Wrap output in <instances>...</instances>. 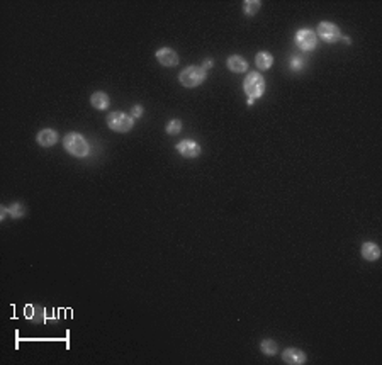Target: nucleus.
<instances>
[{"label":"nucleus","mask_w":382,"mask_h":365,"mask_svg":"<svg viewBox=\"0 0 382 365\" xmlns=\"http://www.w3.org/2000/svg\"><path fill=\"white\" fill-rule=\"evenodd\" d=\"M63 148L66 150V153H70L75 158H84L87 157L90 152V146L87 139L84 138L80 133H70L63 138Z\"/></svg>","instance_id":"1"},{"label":"nucleus","mask_w":382,"mask_h":365,"mask_svg":"<svg viewBox=\"0 0 382 365\" xmlns=\"http://www.w3.org/2000/svg\"><path fill=\"white\" fill-rule=\"evenodd\" d=\"M207 77V71L204 70L202 66H187L185 70H182L179 80L180 84L187 89H194V87H199L206 80Z\"/></svg>","instance_id":"2"},{"label":"nucleus","mask_w":382,"mask_h":365,"mask_svg":"<svg viewBox=\"0 0 382 365\" xmlns=\"http://www.w3.org/2000/svg\"><path fill=\"white\" fill-rule=\"evenodd\" d=\"M243 87L247 95L253 100L262 97V95L265 94V80H263V77L257 71L248 73V77L243 82Z\"/></svg>","instance_id":"3"},{"label":"nucleus","mask_w":382,"mask_h":365,"mask_svg":"<svg viewBox=\"0 0 382 365\" xmlns=\"http://www.w3.org/2000/svg\"><path fill=\"white\" fill-rule=\"evenodd\" d=\"M107 126L111 127L112 131H116V133H127V131L133 129L134 119L124 112L116 111L107 116Z\"/></svg>","instance_id":"4"},{"label":"nucleus","mask_w":382,"mask_h":365,"mask_svg":"<svg viewBox=\"0 0 382 365\" xmlns=\"http://www.w3.org/2000/svg\"><path fill=\"white\" fill-rule=\"evenodd\" d=\"M316 36H320L325 43H336V41L342 39V31H340L338 26H335L333 22L323 21L318 24Z\"/></svg>","instance_id":"5"},{"label":"nucleus","mask_w":382,"mask_h":365,"mask_svg":"<svg viewBox=\"0 0 382 365\" xmlns=\"http://www.w3.org/2000/svg\"><path fill=\"white\" fill-rule=\"evenodd\" d=\"M295 44L301 49H304V51H311L318 44V36L311 29H299L295 33Z\"/></svg>","instance_id":"6"},{"label":"nucleus","mask_w":382,"mask_h":365,"mask_svg":"<svg viewBox=\"0 0 382 365\" xmlns=\"http://www.w3.org/2000/svg\"><path fill=\"white\" fill-rule=\"evenodd\" d=\"M177 152L184 158H197L201 155V146L194 139H184L177 144Z\"/></svg>","instance_id":"7"},{"label":"nucleus","mask_w":382,"mask_h":365,"mask_svg":"<svg viewBox=\"0 0 382 365\" xmlns=\"http://www.w3.org/2000/svg\"><path fill=\"white\" fill-rule=\"evenodd\" d=\"M157 60L163 66H175L179 65V54L172 48H160L157 51Z\"/></svg>","instance_id":"8"},{"label":"nucleus","mask_w":382,"mask_h":365,"mask_svg":"<svg viewBox=\"0 0 382 365\" xmlns=\"http://www.w3.org/2000/svg\"><path fill=\"white\" fill-rule=\"evenodd\" d=\"M282 360L290 365H302V363H306V353L297 348H287L284 353H282Z\"/></svg>","instance_id":"9"},{"label":"nucleus","mask_w":382,"mask_h":365,"mask_svg":"<svg viewBox=\"0 0 382 365\" xmlns=\"http://www.w3.org/2000/svg\"><path fill=\"white\" fill-rule=\"evenodd\" d=\"M36 141H38V144L43 146V148H49V146H53L58 141V134H56V131H53V129H49V127H46V129H41L39 131Z\"/></svg>","instance_id":"10"},{"label":"nucleus","mask_w":382,"mask_h":365,"mask_svg":"<svg viewBox=\"0 0 382 365\" xmlns=\"http://www.w3.org/2000/svg\"><path fill=\"white\" fill-rule=\"evenodd\" d=\"M363 260L367 262H375V260L380 258V248L379 245L372 243V241H367V243L362 245V250H360Z\"/></svg>","instance_id":"11"},{"label":"nucleus","mask_w":382,"mask_h":365,"mask_svg":"<svg viewBox=\"0 0 382 365\" xmlns=\"http://www.w3.org/2000/svg\"><path fill=\"white\" fill-rule=\"evenodd\" d=\"M226 66H228L230 70L235 71V73H245L248 70L247 60H245L243 56H240V54H233V56H230L228 60H226Z\"/></svg>","instance_id":"12"},{"label":"nucleus","mask_w":382,"mask_h":365,"mask_svg":"<svg viewBox=\"0 0 382 365\" xmlns=\"http://www.w3.org/2000/svg\"><path fill=\"white\" fill-rule=\"evenodd\" d=\"M24 314H26V318L33 323H41L44 319V309L41 308V306L27 304L24 309Z\"/></svg>","instance_id":"13"},{"label":"nucleus","mask_w":382,"mask_h":365,"mask_svg":"<svg viewBox=\"0 0 382 365\" xmlns=\"http://www.w3.org/2000/svg\"><path fill=\"white\" fill-rule=\"evenodd\" d=\"M90 104H92V107L99 109V111H104V109L109 107V95L106 92H95L90 97Z\"/></svg>","instance_id":"14"},{"label":"nucleus","mask_w":382,"mask_h":365,"mask_svg":"<svg viewBox=\"0 0 382 365\" xmlns=\"http://www.w3.org/2000/svg\"><path fill=\"white\" fill-rule=\"evenodd\" d=\"M255 63H257V66L260 68V70H268V68L274 65V56L267 51H260L255 56Z\"/></svg>","instance_id":"15"},{"label":"nucleus","mask_w":382,"mask_h":365,"mask_svg":"<svg viewBox=\"0 0 382 365\" xmlns=\"http://www.w3.org/2000/svg\"><path fill=\"white\" fill-rule=\"evenodd\" d=\"M260 7H262V2H258V0H247V2L243 4V11L247 16L257 14L258 11H260Z\"/></svg>","instance_id":"16"},{"label":"nucleus","mask_w":382,"mask_h":365,"mask_svg":"<svg viewBox=\"0 0 382 365\" xmlns=\"http://www.w3.org/2000/svg\"><path fill=\"white\" fill-rule=\"evenodd\" d=\"M260 350L265 355H275L277 353V343L274 340H263L260 343Z\"/></svg>","instance_id":"17"},{"label":"nucleus","mask_w":382,"mask_h":365,"mask_svg":"<svg viewBox=\"0 0 382 365\" xmlns=\"http://www.w3.org/2000/svg\"><path fill=\"white\" fill-rule=\"evenodd\" d=\"M180 131H182V122L179 119H174V121L168 122V126H167L168 134H179Z\"/></svg>","instance_id":"18"},{"label":"nucleus","mask_w":382,"mask_h":365,"mask_svg":"<svg viewBox=\"0 0 382 365\" xmlns=\"http://www.w3.org/2000/svg\"><path fill=\"white\" fill-rule=\"evenodd\" d=\"M9 212H11V216L14 217H21L24 216V206H22V204H14V206L9 209Z\"/></svg>","instance_id":"19"},{"label":"nucleus","mask_w":382,"mask_h":365,"mask_svg":"<svg viewBox=\"0 0 382 365\" xmlns=\"http://www.w3.org/2000/svg\"><path fill=\"white\" fill-rule=\"evenodd\" d=\"M131 114H133L134 117H141V114H143V107H141V106H134L133 111H131Z\"/></svg>","instance_id":"20"},{"label":"nucleus","mask_w":382,"mask_h":365,"mask_svg":"<svg viewBox=\"0 0 382 365\" xmlns=\"http://www.w3.org/2000/svg\"><path fill=\"white\" fill-rule=\"evenodd\" d=\"M299 61H302V60H299V58H294V60H292V68H294V70H297V68H299Z\"/></svg>","instance_id":"21"},{"label":"nucleus","mask_w":382,"mask_h":365,"mask_svg":"<svg viewBox=\"0 0 382 365\" xmlns=\"http://www.w3.org/2000/svg\"><path fill=\"white\" fill-rule=\"evenodd\" d=\"M206 66H212V60H207V63H204V70H206Z\"/></svg>","instance_id":"22"}]
</instances>
